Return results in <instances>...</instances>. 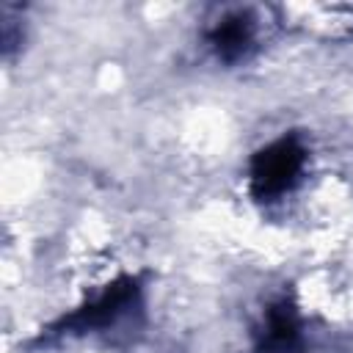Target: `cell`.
Wrapping results in <instances>:
<instances>
[{
    "label": "cell",
    "mask_w": 353,
    "mask_h": 353,
    "mask_svg": "<svg viewBox=\"0 0 353 353\" xmlns=\"http://www.w3.org/2000/svg\"><path fill=\"white\" fill-rule=\"evenodd\" d=\"M303 160L306 154L295 138H281L270 143L254 157V165H251L254 193L259 199H273L287 193L298 179V174L303 171Z\"/></svg>",
    "instance_id": "obj_1"
},
{
    "label": "cell",
    "mask_w": 353,
    "mask_h": 353,
    "mask_svg": "<svg viewBox=\"0 0 353 353\" xmlns=\"http://www.w3.org/2000/svg\"><path fill=\"white\" fill-rule=\"evenodd\" d=\"M207 39L221 61H226V63L243 61L256 47V19L243 8L229 11L221 19H215Z\"/></svg>",
    "instance_id": "obj_2"
},
{
    "label": "cell",
    "mask_w": 353,
    "mask_h": 353,
    "mask_svg": "<svg viewBox=\"0 0 353 353\" xmlns=\"http://www.w3.org/2000/svg\"><path fill=\"white\" fill-rule=\"evenodd\" d=\"M256 353H301L298 323H295V314L287 303H279L268 312L265 334H262Z\"/></svg>",
    "instance_id": "obj_3"
}]
</instances>
